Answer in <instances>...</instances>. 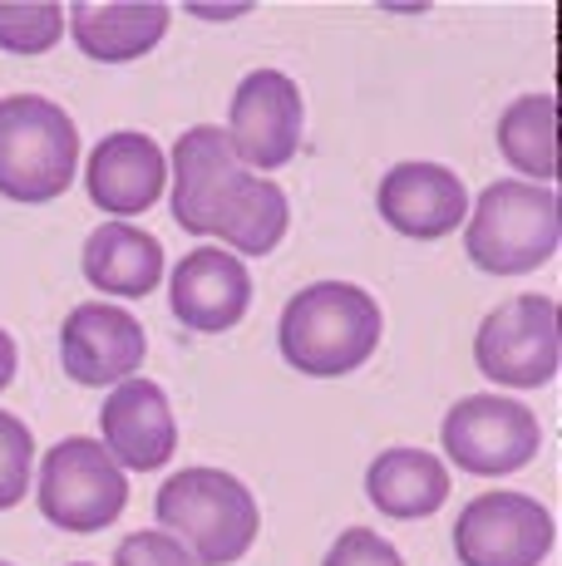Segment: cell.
<instances>
[{
	"label": "cell",
	"instance_id": "6da1fadb",
	"mask_svg": "<svg viewBox=\"0 0 562 566\" xmlns=\"http://www.w3.org/2000/svg\"><path fill=\"white\" fill-rule=\"evenodd\" d=\"M385 331V315L351 281H316L296 291L281 311V355L291 369L311 379H336L361 369L375 355Z\"/></svg>",
	"mask_w": 562,
	"mask_h": 566
},
{
	"label": "cell",
	"instance_id": "7a4b0ae2",
	"mask_svg": "<svg viewBox=\"0 0 562 566\" xmlns=\"http://www.w3.org/2000/svg\"><path fill=\"white\" fill-rule=\"evenodd\" d=\"M158 522L198 566H227L247 557L262 513L257 497L222 468H183L158 493Z\"/></svg>",
	"mask_w": 562,
	"mask_h": 566
},
{
	"label": "cell",
	"instance_id": "3957f363",
	"mask_svg": "<svg viewBox=\"0 0 562 566\" xmlns=\"http://www.w3.org/2000/svg\"><path fill=\"white\" fill-rule=\"evenodd\" d=\"M562 242V202L543 182H493L473 202L469 232V261L489 276H523L543 261L558 256Z\"/></svg>",
	"mask_w": 562,
	"mask_h": 566
},
{
	"label": "cell",
	"instance_id": "277c9868",
	"mask_svg": "<svg viewBox=\"0 0 562 566\" xmlns=\"http://www.w3.org/2000/svg\"><path fill=\"white\" fill-rule=\"evenodd\" d=\"M80 134L60 104L40 94L0 99V192L10 202H50L74 182Z\"/></svg>",
	"mask_w": 562,
	"mask_h": 566
},
{
	"label": "cell",
	"instance_id": "5b68a950",
	"mask_svg": "<svg viewBox=\"0 0 562 566\" xmlns=\"http://www.w3.org/2000/svg\"><path fill=\"white\" fill-rule=\"evenodd\" d=\"M473 360L508 389L553 385L562 365V311L553 296H518L489 311L473 340Z\"/></svg>",
	"mask_w": 562,
	"mask_h": 566
},
{
	"label": "cell",
	"instance_id": "8992f818",
	"mask_svg": "<svg viewBox=\"0 0 562 566\" xmlns=\"http://www.w3.org/2000/svg\"><path fill=\"white\" fill-rule=\"evenodd\" d=\"M40 513L64 532H104L124 513L128 478L100 439H64L40 463Z\"/></svg>",
	"mask_w": 562,
	"mask_h": 566
},
{
	"label": "cell",
	"instance_id": "52a82bcc",
	"mask_svg": "<svg viewBox=\"0 0 562 566\" xmlns=\"http://www.w3.org/2000/svg\"><path fill=\"white\" fill-rule=\"evenodd\" d=\"M538 443H543V429H538L533 409L518 399L469 395L445 413V453L464 473H518V468H528V459H538Z\"/></svg>",
	"mask_w": 562,
	"mask_h": 566
},
{
	"label": "cell",
	"instance_id": "ba28073f",
	"mask_svg": "<svg viewBox=\"0 0 562 566\" xmlns=\"http://www.w3.org/2000/svg\"><path fill=\"white\" fill-rule=\"evenodd\" d=\"M301 90L281 70H252L232 94L227 108V144L247 172H272L296 158L301 148Z\"/></svg>",
	"mask_w": 562,
	"mask_h": 566
},
{
	"label": "cell",
	"instance_id": "9c48e42d",
	"mask_svg": "<svg viewBox=\"0 0 562 566\" xmlns=\"http://www.w3.org/2000/svg\"><path fill=\"white\" fill-rule=\"evenodd\" d=\"M553 517L528 493H483L454 522L464 566H538L553 552Z\"/></svg>",
	"mask_w": 562,
	"mask_h": 566
},
{
	"label": "cell",
	"instance_id": "30bf717a",
	"mask_svg": "<svg viewBox=\"0 0 562 566\" xmlns=\"http://www.w3.org/2000/svg\"><path fill=\"white\" fill-rule=\"evenodd\" d=\"M247 178L252 172L237 163L222 128H188L173 144V217H178V227L198 237H218Z\"/></svg>",
	"mask_w": 562,
	"mask_h": 566
},
{
	"label": "cell",
	"instance_id": "8fae6325",
	"mask_svg": "<svg viewBox=\"0 0 562 566\" xmlns=\"http://www.w3.org/2000/svg\"><path fill=\"white\" fill-rule=\"evenodd\" d=\"M148 350L144 325L124 306L110 301H84L64 315L60 331V365L74 385H124L138 375Z\"/></svg>",
	"mask_w": 562,
	"mask_h": 566
},
{
	"label": "cell",
	"instance_id": "7c38bea8",
	"mask_svg": "<svg viewBox=\"0 0 562 566\" xmlns=\"http://www.w3.org/2000/svg\"><path fill=\"white\" fill-rule=\"evenodd\" d=\"M168 306L198 335L232 331L247 315V306H252V276H247L242 261L232 252H222V247H198V252H188L173 266Z\"/></svg>",
	"mask_w": 562,
	"mask_h": 566
},
{
	"label": "cell",
	"instance_id": "4fadbf2b",
	"mask_svg": "<svg viewBox=\"0 0 562 566\" xmlns=\"http://www.w3.org/2000/svg\"><path fill=\"white\" fill-rule=\"evenodd\" d=\"M375 202H381L385 222L415 242L449 237L469 217V192H464L459 172H449L445 163H399L381 178Z\"/></svg>",
	"mask_w": 562,
	"mask_h": 566
},
{
	"label": "cell",
	"instance_id": "5bb4252c",
	"mask_svg": "<svg viewBox=\"0 0 562 566\" xmlns=\"http://www.w3.org/2000/svg\"><path fill=\"white\" fill-rule=\"evenodd\" d=\"M100 429H104V449L118 468L134 473H154L173 459L178 449V423H173L168 395L154 379H124L114 385V395L100 409Z\"/></svg>",
	"mask_w": 562,
	"mask_h": 566
},
{
	"label": "cell",
	"instance_id": "9a60e30c",
	"mask_svg": "<svg viewBox=\"0 0 562 566\" xmlns=\"http://www.w3.org/2000/svg\"><path fill=\"white\" fill-rule=\"evenodd\" d=\"M84 182H90L94 207H104L110 217H138L164 192L168 158L148 134H110L90 154Z\"/></svg>",
	"mask_w": 562,
	"mask_h": 566
},
{
	"label": "cell",
	"instance_id": "2e32d148",
	"mask_svg": "<svg viewBox=\"0 0 562 566\" xmlns=\"http://www.w3.org/2000/svg\"><path fill=\"white\" fill-rule=\"evenodd\" d=\"M168 6L158 0H80L70 6V35L90 60L124 64L164 40Z\"/></svg>",
	"mask_w": 562,
	"mask_h": 566
},
{
	"label": "cell",
	"instance_id": "e0dca14e",
	"mask_svg": "<svg viewBox=\"0 0 562 566\" xmlns=\"http://www.w3.org/2000/svg\"><path fill=\"white\" fill-rule=\"evenodd\" d=\"M84 276L94 291L104 296H148V291L164 281V247L158 237H148L134 222H104L100 232H90L84 242Z\"/></svg>",
	"mask_w": 562,
	"mask_h": 566
},
{
	"label": "cell",
	"instance_id": "ac0fdd59",
	"mask_svg": "<svg viewBox=\"0 0 562 566\" xmlns=\"http://www.w3.org/2000/svg\"><path fill=\"white\" fill-rule=\"evenodd\" d=\"M365 493L385 517H429L449 497V468L425 449H385L365 473Z\"/></svg>",
	"mask_w": 562,
	"mask_h": 566
},
{
	"label": "cell",
	"instance_id": "d6986e66",
	"mask_svg": "<svg viewBox=\"0 0 562 566\" xmlns=\"http://www.w3.org/2000/svg\"><path fill=\"white\" fill-rule=\"evenodd\" d=\"M499 154L513 163L523 178L543 182V188L558 178V104L548 99V94H528V99L503 108Z\"/></svg>",
	"mask_w": 562,
	"mask_h": 566
},
{
	"label": "cell",
	"instance_id": "ffe728a7",
	"mask_svg": "<svg viewBox=\"0 0 562 566\" xmlns=\"http://www.w3.org/2000/svg\"><path fill=\"white\" fill-rule=\"evenodd\" d=\"M287 222H291L287 192H281L277 182H267V178L252 172V178L242 182V192H237L227 222L218 227V237L242 256H267L281 237H287Z\"/></svg>",
	"mask_w": 562,
	"mask_h": 566
},
{
	"label": "cell",
	"instance_id": "44dd1931",
	"mask_svg": "<svg viewBox=\"0 0 562 566\" xmlns=\"http://www.w3.org/2000/svg\"><path fill=\"white\" fill-rule=\"evenodd\" d=\"M64 35V10L55 0H0V50L45 54Z\"/></svg>",
	"mask_w": 562,
	"mask_h": 566
},
{
	"label": "cell",
	"instance_id": "7402d4cb",
	"mask_svg": "<svg viewBox=\"0 0 562 566\" xmlns=\"http://www.w3.org/2000/svg\"><path fill=\"white\" fill-rule=\"evenodd\" d=\"M30 463H35V439H30V429L15 413L0 409V513L25 497Z\"/></svg>",
	"mask_w": 562,
	"mask_h": 566
},
{
	"label": "cell",
	"instance_id": "603a6c76",
	"mask_svg": "<svg viewBox=\"0 0 562 566\" xmlns=\"http://www.w3.org/2000/svg\"><path fill=\"white\" fill-rule=\"evenodd\" d=\"M321 566H405V562H399V552L381 537V532L351 527V532H341L336 537V547L326 552V562Z\"/></svg>",
	"mask_w": 562,
	"mask_h": 566
},
{
	"label": "cell",
	"instance_id": "cb8c5ba5",
	"mask_svg": "<svg viewBox=\"0 0 562 566\" xmlns=\"http://www.w3.org/2000/svg\"><path fill=\"white\" fill-rule=\"evenodd\" d=\"M114 566H198L168 532H134V537L118 542Z\"/></svg>",
	"mask_w": 562,
	"mask_h": 566
},
{
	"label": "cell",
	"instance_id": "d4e9b609",
	"mask_svg": "<svg viewBox=\"0 0 562 566\" xmlns=\"http://www.w3.org/2000/svg\"><path fill=\"white\" fill-rule=\"evenodd\" d=\"M10 379H15V340L0 331V389H6Z\"/></svg>",
	"mask_w": 562,
	"mask_h": 566
},
{
	"label": "cell",
	"instance_id": "484cf974",
	"mask_svg": "<svg viewBox=\"0 0 562 566\" xmlns=\"http://www.w3.org/2000/svg\"><path fill=\"white\" fill-rule=\"evenodd\" d=\"M74 566H90V562H74Z\"/></svg>",
	"mask_w": 562,
	"mask_h": 566
},
{
	"label": "cell",
	"instance_id": "4316f807",
	"mask_svg": "<svg viewBox=\"0 0 562 566\" xmlns=\"http://www.w3.org/2000/svg\"><path fill=\"white\" fill-rule=\"evenodd\" d=\"M0 566H10V562H0Z\"/></svg>",
	"mask_w": 562,
	"mask_h": 566
}]
</instances>
